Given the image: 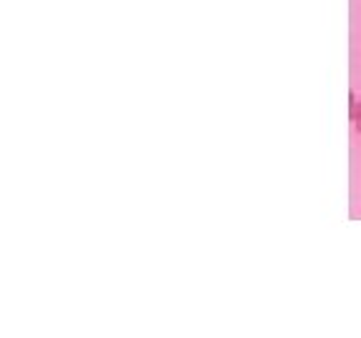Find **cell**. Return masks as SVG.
Masks as SVG:
<instances>
[{
  "instance_id": "6da1fadb",
  "label": "cell",
  "mask_w": 361,
  "mask_h": 338,
  "mask_svg": "<svg viewBox=\"0 0 361 338\" xmlns=\"http://www.w3.org/2000/svg\"><path fill=\"white\" fill-rule=\"evenodd\" d=\"M351 118H354V125H356V130H359V135H361V101L354 103V108H351Z\"/></svg>"
}]
</instances>
